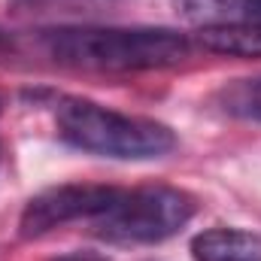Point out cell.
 Segmentation results:
<instances>
[{"instance_id": "cell-9", "label": "cell", "mask_w": 261, "mask_h": 261, "mask_svg": "<svg viewBox=\"0 0 261 261\" xmlns=\"http://www.w3.org/2000/svg\"><path fill=\"white\" fill-rule=\"evenodd\" d=\"M55 261H110L107 255H97V252H91V249H76V252H67L61 258Z\"/></svg>"}, {"instance_id": "cell-7", "label": "cell", "mask_w": 261, "mask_h": 261, "mask_svg": "<svg viewBox=\"0 0 261 261\" xmlns=\"http://www.w3.org/2000/svg\"><path fill=\"white\" fill-rule=\"evenodd\" d=\"M197 43L219 55L261 58V24H206L197 31Z\"/></svg>"}, {"instance_id": "cell-11", "label": "cell", "mask_w": 261, "mask_h": 261, "mask_svg": "<svg viewBox=\"0 0 261 261\" xmlns=\"http://www.w3.org/2000/svg\"><path fill=\"white\" fill-rule=\"evenodd\" d=\"M0 107H3V103H0Z\"/></svg>"}, {"instance_id": "cell-5", "label": "cell", "mask_w": 261, "mask_h": 261, "mask_svg": "<svg viewBox=\"0 0 261 261\" xmlns=\"http://www.w3.org/2000/svg\"><path fill=\"white\" fill-rule=\"evenodd\" d=\"M195 261H261V237L240 228H210L192 240Z\"/></svg>"}, {"instance_id": "cell-3", "label": "cell", "mask_w": 261, "mask_h": 261, "mask_svg": "<svg viewBox=\"0 0 261 261\" xmlns=\"http://www.w3.org/2000/svg\"><path fill=\"white\" fill-rule=\"evenodd\" d=\"M197 203L195 197L173 186H140L122 192L119 200L94 219V234L119 246H152L179 234Z\"/></svg>"}, {"instance_id": "cell-4", "label": "cell", "mask_w": 261, "mask_h": 261, "mask_svg": "<svg viewBox=\"0 0 261 261\" xmlns=\"http://www.w3.org/2000/svg\"><path fill=\"white\" fill-rule=\"evenodd\" d=\"M122 195L116 186H100V182H64L52 186L40 195H34L18 219V234L24 240L43 237L61 225L79 222V219H100Z\"/></svg>"}, {"instance_id": "cell-6", "label": "cell", "mask_w": 261, "mask_h": 261, "mask_svg": "<svg viewBox=\"0 0 261 261\" xmlns=\"http://www.w3.org/2000/svg\"><path fill=\"white\" fill-rule=\"evenodd\" d=\"M176 12L195 24H261V0H176Z\"/></svg>"}, {"instance_id": "cell-1", "label": "cell", "mask_w": 261, "mask_h": 261, "mask_svg": "<svg viewBox=\"0 0 261 261\" xmlns=\"http://www.w3.org/2000/svg\"><path fill=\"white\" fill-rule=\"evenodd\" d=\"M40 43L52 61L97 73L161 70L186 61L192 52V40L170 28H52Z\"/></svg>"}, {"instance_id": "cell-8", "label": "cell", "mask_w": 261, "mask_h": 261, "mask_svg": "<svg viewBox=\"0 0 261 261\" xmlns=\"http://www.w3.org/2000/svg\"><path fill=\"white\" fill-rule=\"evenodd\" d=\"M222 110L234 119L261 122V76L237 79L228 88H222Z\"/></svg>"}, {"instance_id": "cell-10", "label": "cell", "mask_w": 261, "mask_h": 261, "mask_svg": "<svg viewBox=\"0 0 261 261\" xmlns=\"http://www.w3.org/2000/svg\"><path fill=\"white\" fill-rule=\"evenodd\" d=\"M15 9H40V6H55V3H64V0H9Z\"/></svg>"}, {"instance_id": "cell-2", "label": "cell", "mask_w": 261, "mask_h": 261, "mask_svg": "<svg viewBox=\"0 0 261 261\" xmlns=\"http://www.w3.org/2000/svg\"><path fill=\"white\" fill-rule=\"evenodd\" d=\"M55 130L67 146L116 161L164 158L176 146V134L167 125L125 116L88 97H61L55 103Z\"/></svg>"}]
</instances>
